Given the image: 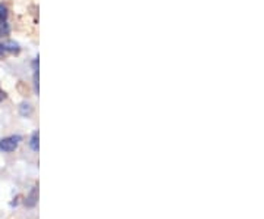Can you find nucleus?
Here are the masks:
<instances>
[{
  "mask_svg": "<svg viewBox=\"0 0 264 219\" xmlns=\"http://www.w3.org/2000/svg\"><path fill=\"white\" fill-rule=\"evenodd\" d=\"M22 142L21 135H9L0 140V152L3 153H11L13 150L18 149V146Z\"/></svg>",
  "mask_w": 264,
  "mask_h": 219,
  "instance_id": "1",
  "label": "nucleus"
},
{
  "mask_svg": "<svg viewBox=\"0 0 264 219\" xmlns=\"http://www.w3.org/2000/svg\"><path fill=\"white\" fill-rule=\"evenodd\" d=\"M9 24H8V8L0 3V37L9 36Z\"/></svg>",
  "mask_w": 264,
  "mask_h": 219,
  "instance_id": "2",
  "label": "nucleus"
},
{
  "mask_svg": "<svg viewBox=\"0 0 264 219\" xmlns=\"http://www.w3.org/2000/svg\"><path fill=\"white\" fill-rule=\"evenodd\" d=\"M19 53V46L13 41H5L0 44V59L8 58L9 54H16Z\"/></svg>",
  "mask_w": 264,
  "mask_h": 219,
  "instance_id": "3",
  "label": "nucleus"
},
{
  "mask_svg": "<svg viewBox=\"0 0 264 219\" xmlns=\"http://www.w3.org/2000/svg\"><path fill=\"white\" fill-rule=\"evenodd\" d=\"M38 202V187L36 185L31 191H30V194L26 196V200H25V206L26 207H34L36 205H37Z\"/></svg>",
  "mask_w": 264,
  "mask_h": 219,
  "instance_id": "4",
  "label": "nucleus"
},
{
  "mask_svg": "<svg viewBox=\"0 0 264 219\" xmlns=\"http://www.w3.org/2000/svg\"><path fill=\"white\" fill-rule=\"evenodd\" d=\"M30 147L34 150V152H38V131L33 132L31 139H30Z\"/></svg>",
  "mask_w": 264,
  "mask_h": 219,
  "instance_id": "5",
  "label": "nucleus"
},
{
  "mask_svg": "<svg viewBox=\"0 0 264 219\" xmlns=\"http://www.w3.org/2000/svg\"><path fill=\"white\" fill-rule=\"evenodd\" d=\"M5 97H6V93H5V91L0 89V102H2V100H3Z\"/></svg>",
  "mask_w": 264,
  "mask_h": 219,
  "instance_id": "6",
  "label": "nucleus"
}]
</instances>
